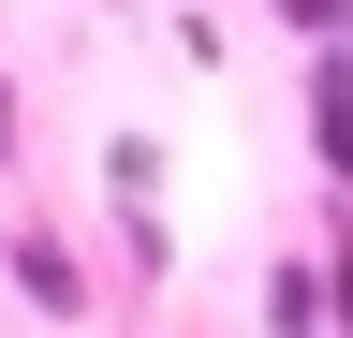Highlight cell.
<instances>
[{"label":"cell","instance_id":"cell-1","mask_svg":"<svg viewBox=\"0 0 353 338\" xmlns=\"http://www.w3.org/2000/svg\"><path fill=\"white\" fill-rule=\"evenodd\" d=\"M0 265H15V294H30L44 324H88V265H74L44 221H15V235H0Z\"/></svg>","mask_w":353,"mask_h":338},{"label":"cell","instance_id":"cell-2","mask_svg":"<svg viewBox=\"0 0 353 338\" xmlns=\"http://www.w3.org/2000/svg\"><path fill=\"white\" fill-rule=\"evenodd\" d=\"M309 162H324V191H353V59L309 45Z\"/></svg>","mask_w":353,"mask_h":338},{"label":"cell","instance_id":"cell-3","mask_svg":"<svg viewBox=\"0 0 353 338\" xmlns=\"http://www.w3.org/2000/svg\"><path fill=\"white\" fill-rule=\"evenodd\" d=\"M265 338H339V279L309 265V250H280V265H265Z\"/></svg>","mask_w":353,"mask_h":338},{"label":"cell","instance_id":"cell-4","mask_svg":"<svg viewBox=\"0 0 353 338\" xmlns=\"http://www.w3.org/2000/svg\"><path fill=\"white\" fill-rule=\"evenodd\" d=\"M265 15H280L294 45H339V30H353V0H265Z\"/></svg>","mask_w":353,"mask_h":338},{"label":"cell","instance_id":"cell-5","mask_svg":"<svg viewBox=\"0 0 353 338\" xmlns=\"http://www.w3.org/2000/svg\"><path fill=\"white\" fill-rule=\"evenodd\" d=\"M0 162H15V89H0Z\"/></svg>","mask_w":353,"mask_h":338}]
</instances>
